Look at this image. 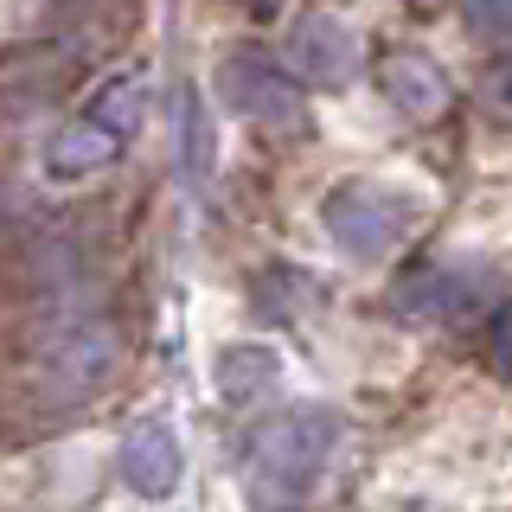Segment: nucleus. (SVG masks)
Instances as JSON below:
<instances>
[{
  "label": "nucleus",
  "mask_w": 512,
  "mask_h": 512,
  "mask_svg": "<svg viewBox=\"0 0 512 512\" xmlns=\"http://www.w3.org/2000/svg\"><path fill=\"white\" fill-rule=\"evenodd\" d=\"M333 442H340V423H333L327 410H301V416L269 423L263 436H256V448H250V493H256V506H269V512L301 506L314 493L320 468H327Z\"/></svg>",
  "instance_id": "f257e3e1"
},
{
  "label": "nucleus",
  "mask_w": 512,
  "mask_h": 512,
  "mask_svg": "<svg viewBox=\"0 0 512 512\" xmlns=\"http://www.w3.org/2000/svg\"><path fill=\"white\" fill-rule=\"evenodd\" d=\"M135 103H141V71L109 77V84L45 141V173H52V180H84V173L109 167V160L122 154V141L135 135Z\"/></svg>",
  "instance_id": "f03ea898"
},
{
  "label": "nucleus",
  "mask_w": 512,
  "mask_h": 512,
  "mask_svg": "<svg viewBox=\"0 0 512 512\" xmlns=\"http://www.w3.org/2000/svg\"><path fill=\"white\" fill-rule=\"evenodd\" d=\"M218 90H224V103H231V109H244V116L263 122V128H282V135H295V128L308 122L301 77L288 71V64H276L269 52H237V58H224Z\"/></svg>",
  "instance_id": "7ed1b4c3"
},
{
  "label": "nucleus",
  "mask_w": 512,
  "mask_h": 512,
  "mask_svg": "<svg viewBox=\"0 0 512 512\" xmlns=\"http://www.w3.org/2000/svg\"><path fill=\"white\" fill-rule=\"evenodd\" d=\"M327 231H333V244L352 250V256H391L410 231V199H397V192H384L372 180L340 186L327 199Z\"/></svg>",
  "instance_id": "20e7f679"
},
{
  "label": "nucleus",
  "mask_w": 512,
  "mask_h": 512,
  "mask_svg": "<svg viewBox=\"0 0 512 512\" xmlns=\"http://www.w3.org/2000/svg\"><path fill=\"white\" fill-rule=\"evenodd\" d=\"M352 58H359V45H352V32L333 13H308L288 32V71L308 77V84H346Z\"/></svg>",
  "instance_id": "39448f33"
},
{
  "label": "nucleus",
  "mask_w": 512,
  "mask_h": 512,
  "mask_svg": "<svg viewBox=\"0 0 512 512\" xmlns=\"http://www.w3.org/2000/svg\"><path fill=\"white\" fill-rule=\"evenodd\" d=\"M122 474H128L135 493H154V500L180 487V442H173V429L167 423L135 429V436L122 442Z\"/></svg>",
  "instance_id": "423d86ee"
},
{
  "label": "nucleus",
  "mask_w": 512,
  "mask_h": 512,
  "mask_svg": "<svg viewBox=\"0 0 512 512\" xmlns=\"http://www.w3.org/2000/svg\"><path fill=\"white\" fill-rule=\"evenodd\" d=\"M391 96L410 109V116H442L448 84H442V71H436L423 52H397V58H391Z\"/></svg>",
  "instance_id": "0eeeda50"
},
{
  "label": "nucleus",
  "mask_w": 512,
  "mask_h": 512,
  "mask_svg": "<svg viewBox=\"0 0 512 512\" xmlns=\"http://www.w3.org/2000/svg\"><path fill=\"white\" fill-rule=\"evenodd\" d=\"M461 26H468L480 45H506L512 39V0H468V7H461Z\"/></svg>",
  "instance_id": "6e6552de"
},
{
  "label": "nucleus",
  "mask_w": 512,
  "mask_h": 512,
  "mask_svg": "<svg viewBox=\"0 0 512 512\" xmlns=\"http://www.w3.org/2000/svg\"><path fill=\"white\" fill-rule=\"evenodd\" d=\"M493 103H500V109H512V58H506V71L493 77Z\"/></svg>",
  "instance_id": "1a4fd4ad"
},
{
  "label": "nucleus",
  "mask_w": 512,
  "mask_h": 512,
  "mask_svg": "<svg viewBox=\"0 0 512 512\" xmlns=\"http://www.w3.org/2000/svg\"><path fill=\"white\" fill-rule=\"evenodd\" d=\"M231 7H244V13H256V20H269V13H282V0H231Z\"/></svg>",
  "instance_id": "9d476101"
}]
</instances>
